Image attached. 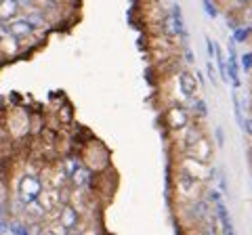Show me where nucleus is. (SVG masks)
<instances>
[{
    "instance_id": "4468645a",
    "label": "nucleus",
    "mask_w": 252,
    "mask_h": 235,
    "mask_svg": "<svg viewBox=\"0 0 252 235\" xmlns=\"http://www.w3.org/2000/svg\"><path fill=\"white\" fill-rule=\"evenodd\" d=\"M26 214L32 216L34 221H40V218H44L46 210H44V206L40 204V200H36V202H32V204H28V206H26Z\"/></svg>"
},
{
    "instance_id": "39448f33",
    "label": "nucleus",
    "mask_w": 252,
    "mask_h": 235,
    "mask_svg": "<svg viewBox=\"0 0 252 235\" xmlns=\"http://www.w3.org/2000/svg\"><path fill=\"white\" fill-rule=\"evenodd\" d=\"M162 26H164V32L168 36H179L183 34V19H181V6H172L170 11L164 13V19H162Z\"/></svg>"
},
{
    "instance_id": "0eeeda50",
    "label": "nucleus",
    "mask_w": 252,
    "mask_h": 235,
    "mask_svg": "<svg viewBox=\"0 0 252 235\" xmlns=\"http://www.w3.org/2000/svg\"><path fill=\"white\" fill-rule=\"evenodd\" d=\"M32 34H34V23H32L30 19H13L9 23V36L15 38L17 42L26 40V38H30Z\"/></svg>"
},
{
    "instance_id": "f257e3e1",
    "label": "nucleus",
    "mask_w": 252,
    "mask_h": 235,
    "mask_svg": "<svg viewBox=\"0 0 252 235\" xmlns=\"http://www.w3.org/2000/svg\"><path fill=\"white\" fill-rule=\"evenodd\" d=\"M42 191H44L42 181H40V176H36V175H23L19 185H17V195L26 206L32 202H36V200H40Z\"/></svg>"
},
{
    "instance_id": "dca6fc26",
    "label": "nucleus",
    "mask_w": 252,
    "mask_h": 235,
    "mask_svg": "<svg viewBox=\"0 0 252 235\" xmlns=\"http://www.w3.org/2000/svg\"><path fill=\"white\" fill-rule=\"evenodd\" d=\"M242 67L246 69V72H248V69H252V53H248V55H244V57H242Z\"/></svg>"
},
{
    "instance_id": "4be33fe9",
    "label": "nucleus",
    "mask_w": 252,
    "mask_h": 235,
    "mask_svg": "<svg viewBox=\"0 0 252 235\" xmlns=\"http://www.w3.org/2000/svg\"><path fill=\"white\" fill-rule=\"evenodd\" d=\"M13 235H30L26 227H15V233Z\"/></svg>"
},
{
    "instance_id": "aec40b11",
    "label": "nucleus",
    "mask_w": 252,
    "mask_h": 235,
    "mask_svg": "<svg viewBox=\"0 0 252 235\" xmlns=\"http://www.w3.org/2000/svg\"><path fill=\"white\" fill-rule=\"evenodd\" d=\"M208 76H210L212 82H217V74H215V65H212V61L208 63Z\"/></svg>"
},
{
    "instance_id": "20e7f679",
    "label": "nucleus",
    "mask_w": 252,
    "mask_h": 235,
    "mask_svg": "<svg viewBox=\"0 0 252 235\" xmlns=\"http://www.w3.org/2000/svg\"><path fill=\"white\" fill-rule=\"evenodd\" d=\"M166 122L170 130H185L189 126V112L183 105H172L166 112Z\"/></svg>"
},
{
    "instance_id": "a211bd4d",
    "label": "nucleus",
    "mask_w": 252,
    "mask_h": 235,
    "mask_svg": "<svg viewBox=\"0 0 252 235\" xmlns=\"http://www.w3.org/2000/svg\"><path fill=\"white\" fill-rule=\"evenodd\" d=\"M160 6H162V11L166 13L172 9V6H177V0H160Z\"/></svg>"
},
{
    "instance_id": "ddd939ff",
    "label": "nucleus",
    "mask_w": 252,
    "mask_h": 235,
    "mask_svg": "<svg viewBox=\"0 0 252 235\" xmlns=\"http://www.w3.org/2000/svg\"><path fill=\"white\" fill-rule=\"evenodd\" d=\"M185 139H183V143H185V147L187 149H191V147L198 143V139H202L204 135H202V130L200 128H195V126H187L185 130Z\"/></svg>"
},
{
    "instance_id": "f03ea898",
    "label": "nucleus",
    "mask_w": 252,
    "mask_h": 235,
    "mask_svg": "<svg viewBox=\"0 0 252 235\" xmlns=\"http://www.w3.org/2000/svg\"><path fill=\"white\" fill-rule=\"evenodd\" d=\"M179 170L185 172V175H189V176H193L195 181H200V183L210 181L212 175H215L212 168H210V164L202 162L198 158H193V155H185V158L181 160V168Z\"/></svg>"
},
{
    "instance_id": "9b49d317",
    "label": "nucleus",
    "mask_w": 252,
    "mask_h": 235,
    "mask_svg": "<svg viewBox=\"0 0 252 235\" xmlns=\"http://www.w3.org/2000/svg\"><path fill=\"white\" fill-rule=\"evenodd\" d=\"M17 15H19L17 0H0V21L11 23L13 19H17Z\"/></svg>"
},
{
    "instance_id": "393cba45",
    "label": "nucleus",
    "mask_w": 252,
    "mask_h": 235,
    "mask_svg": "<svg viewBox=\"0 0 252 235\" xmlns=\"http://www.w3.org/2000/svg\"><path fill=\"white\" fill-rule=\"evenodd\" d=\"M67 235H82V231L80 229H74V231H69Z\"/></svg>"
},
{
    "instance_id": "6ab92c4d",
    "label": "nucleus",
    "mask_w": 252,
    "mask_h": 235,
    "mask_svg": "<svg viewBox=\"0 0 252 235\" xmlns=\"http://www.w3.org/2000/svg\"><path fill=\"white\" fill-rule=\"evenodd\" d=\"M248 34H250L248 29H238V32H235V36H233V38H235V40H246V38H248Z\"/></svg>"
},
{
    "instance_id": "bb28decb",
    "label": "nucleus",
    "mask_w": 252,
    "mask_h": 235,
    "mask_svg": "<svg viewBox=\"0 0 252 235\" xmlns=\"http://www.w3.org/2000/svg\"><path fill=\"white\" fill-rule=\"evenodd\" d=\"M0 198H2V185H0Z\"/></svg>"
},
{
    "instance_id": "2eb2a0df",
    "label": "nucleus",
    "mask_w": 252,
    "mask_h": 235,
    "mask_svg": "<svg viewBox=\"0 0 252 235\" xmlns=\"http://www.w3.org/2000/svg\"><path fill=\"white\" fill-rule=\"evenodd\" d=\"M204 2V9H206V13L210 15V17H217V9H215V4L210 2V0H202Z\"/></svg>"
},
{
    "instance_id": "a878e982",
    "label": "nucleus",
    "mask_w": 252,
    "mask_h": 235,
    "mask_svg": "<svg viewBox=\"0 0 252 235\" xmlns=\"http://www.w3.org/2000/svg\"><path fill=\"white\" fill-rule=\"evenodd\" d=\"M42 235H55V233H51L49 229H44V233H42Z\"/></svg>"
},
{
    "instance_id": "5701e85b",
    "label": "nucleus",
    "mask_w": 252,
    "mask_h": 235,
    "mask_svg": "<svg viewBox=\"0 0 252 235\" xmlns=\"http://www.w3.org/2000/svg\"><path fill=\"white\" fill-rule=\"evenodd\" d=\"M238 6H248V4H252V0H233Z\"/></svg>"
},
{
    "instance_id": "423d86ee",
    "label": "nucleus",
    "mask_w": 252,
    "mask_h": 235,
    "mask_svg": "<svg viewBox=\"0 0 252 235\" xmlns=\"http://www.w3.org/2000/svg\"><path fill=\"white\" fill-rule=\"evenodd\" d=\"M40 204L44 206L46 214L51 216H59L61 210V189H53V187H46L40 195Z\"/></svg>"
},
{
    "instance_id": "f3484780",
    "label": "nucleus",
    "mask_w": 252,
    "mask_h": 235,
    "mask_svg": "<svg viewBox=\"0 0 252 235\" xmlns=\"http://www.w3.org/2000/svg\"><path fill=\"white\" fill-rule=\"evenodd\" d=\"M4 38H9V23L0 21V42H2Z\"/></svg>"
},
{
    "instance_id": "1a4fd4ad",
    "label": "nucleus",
    "mask_w": 252,
    "mask_h": 235,
    "mask_svg": "<svg viewBox=\"0 0 252 235\" xmlns=\"http://www.w3.org/2000/svg\"><path fill=\"white\" fill-rule=\"evenodd\" d=\"M212 147H215V145H212V141H210L206 135H204L202 139H198V143H195L191 149H189V151H191L189 155H193V158H198V160H202V162L208 164V162L212 160V153H215V149H212Z\"/></svg>"
},
{
    "instance_id": "f8f14e48",
    "label": "nucleus",
    "mask_w": 252,
    "mask_h": 235,
    "mask_svg": "<svg viewBox=\"0 0 252 235\" xmlns=\"http://www.w3.org/2000/svg\"><path fill=\"white\" fill-rule=\"evenodd\" d=\"M69 181H72V185L76 187V189H82V187H86V185L91 183V170L80 166L72 176H69Z\"/></svg>"
},
{
    "instance_id": "7ed1b4c3",
    "label": "nucleus",
    "mask_w": 252,
    "mask_h": 235,
    "mask_svg": "<svg viewBox=\"0 0 252 235\" xmlns=\"http://www.w3.org/2000/svg\"><path fill=\"white\" fill-rule=\"evenodd\" d=\"M175 187H177L179 198L189 200V202H198V198H200V181H195L193 176H189V175H185V172L179 170Z\"/></svg>"
},
{
    "instance_id": "412c9836",
    "label": "nucleus",
    "mask_w": 252,
    "mask_h": 235,
    "mask_svg": "<svg viewBox=\"0 0 252 235\" xmlns=\"http://www.w3.org/2000/svg\"><path fill=\"white\" fill-rule=\"evenodd\" d=\"M82 235H99V231L94 227H86V229H82Z\"/></svg>"
},
{
    "instance_id": "6e6552de",
    "label": "nucleus",
    "mask_w": 252,
    "mask_h": 235,
    "mask_svg": "<svg viewBox=\"0 0 252 235\" xmlns=\"http://www.w3.org/2000/svg\"><path fill=\"white\" fill-rule=\"evenodd\" d=\"M57 221L65 227V229L74 231V229H78V225H80V212H78L72 204H63L61 210H59Z\"/></svg>"
},
{
    "instance_id": "b1692460",
    "label": "nucleus",
    "mask_w": 252,
    "mask_h": 235,
    "mask_svg": "<svg viewBox=\"0 0 252 235\" xmlns=\"http://www.w3.org/2000/svg\"><path fill=\"white\" fill-rule=\"evenodd\" d=\"M244 128L248 130V135H252V120H246V122H244Z\"/></svg>"
},
{
    "instance_id": "9d476101",
    "label": "nucleus",
    "mask_w": 252,
    "mask_h": 235,
    "mask_svg": "<svg viewBox=\"0 0 252 235\" xmlns=\"http://www.w3.org/2000/svg\"><path fill=\"white\" fill-rule=\"evenodd\" d=\"M179 90L185 99H193V95L198 92V80L191 72H181L179 74Z\"/></svg>"
}]
</instances>
